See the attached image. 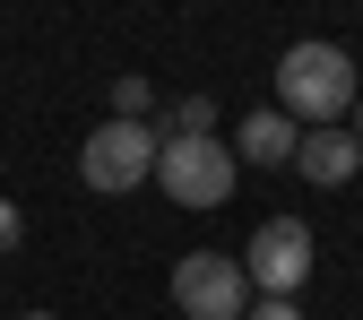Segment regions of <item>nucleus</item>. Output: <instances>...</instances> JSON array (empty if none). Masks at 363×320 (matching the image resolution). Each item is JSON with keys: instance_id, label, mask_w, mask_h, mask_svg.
I'll return each instance as SVG.
<instances>
[{"instance_id": "1", "label": "nucleus", "mask_w": 363, "mask_h": 320, "mask_svg": "<svg viewBox=\"0 0 363 320\" xmlns=\"http://www.w3.org/2000/svg\"><path fill=\"white\" fill-rule=\"evenodd\" d=\"M354 53L346 43H320V35H303V43H286L277 53V113L286 121H303V130H337L346 113H354Z\"/></svg>"}, {"instance_id": "2", "label": "nucleus", "mask_w": 363, "mask_h": 320, "mask_svg": "<svg viewBox=\"0 0 363 320\" xmlns=\"http://www.w3.org/2000/svg\"><path fill=\"white\" fill-rule=\"evenodd\" d=\"M78 182L86 191H139V182H156V121H96L86 130V148H78Z\"/></svg>"}, {"instance_id": "3", "label": "nucleus", "mask_w": 363, "mask_h": 320, "mask_svg": "<svg viewBox=\"0 0 363 320\" xmlns=\"http://www.w3.org/2000/svg\"><path fill=\"white\" fill-rule=\"evenodd\" d=\"M234 148L225 139H164L156 148V182H164V199L173 208H225L234 199Z\"/></svg>"}, {"instance_id": "4", "label": "nucleus", "mask_w": 363, "mask_h": 320, "mask_svg": "<svg viewBox=\"0 0 363 320\" xmlns=\"http://www.w3.org/2000/svg\"><path fill=\"white\" fill-rule=\"evenodd\" d=\"M311 268H320V251H311V225H303V216H268L259 234H251V251H242V277H251L268 303H294V294L311 286Z\"/></svg>"}, {"instance_id": "5", "label": "nucleus", "mask_w": 363, "mask_h": 320, "mask_svg": "<svg viewBox=\"0 0 363 320\" xmlns=\"http://www.w3.org/2000/svg\"><path fill=\"white\" fill-rule=\"evenodd\" d=\"M173 311L182 320H242L251 311V277L234 251H182L173 260Z\"/></svg>"}, {"instance_id": "6", "label": "nucleus", "mask_w": 363, "mask_h": 320, "mask_svg": "<svg viewBox=\"0 0 363 320\" xmlns=\"http://www.w3.org/2000/svg\"><path fill=\"white\" fill-rule=\"evenodd\" d=\"M294 173L311 182V191H346V182L363 173V139H354V130H303Z\"/></svg>"}, {"instance_id": "7", "label": "nucleus", "mask_w": 363, "mask_h": 320, "mask_svg": "<svg viewBox=\"0 0 363 320\" xmlns=\"http://www.w3.org/2000/svg\"><path fill=\"white\" fill-rule=\"evenodd\" d=\"M294 148H303V121H286V113H251L242 139H234V165H242V156H251V165H294Z\"/></svg>"}, {"instance_id": "8", "label": "nucleus", "mask_w": 363, "mask_h": 320, "mask_svg": "<svg viewBox=\"0 0 363 320\" xmlns=\"http://www.w3.org/2000/svg\"><path fill=\"white\" fill-rule=\"evenodd\" d=\"M164 139H216V104L208 96H182V104H164V121H156V148Z\"/></svg>"}, {"instance_id": "9", "label": "nucleus", "mask_w": 363, "mask_h": 320, "mask_svg": "<svg viewBox=\"0 0 363 320\" xmlns=\"http://www.w3.org/2000/svg\"><path fill=\"white\" fill-rule=\"evenodd\" d=\"M156 113V87L139 78V70H130V78H113V121H147Z\"/></svg>"}, {"instance_id": "10", "label": "nucleus", "mask_w": 363, "mask_h": 320, "mask_svg": "<svg viewBox=\"0 0 363 320\" xmlns=\"http://www.w3.org/2000/svg\"><path fill=\"white\" fill-rule=\"evenodd\" d=\"M18 243H26V216H18L9 199H0V251H18Z\"/></svg>"}, {"instance_id": "11", "label": "nucleus", "mask_w": 363, "mask_h": 320, "mask_svg": "<svg viewBox=\"0 0 363 320\" xmlns=\"http://www.w3.org/2000/svg\"><path fill=\"white\" fill-rule=\"evenodd\" d=\"M242 320H303V303H268V294H259V303H251Z\"/></svg>"}, {"instance_id": "12", "label": "nucleus", "mask_w": 363, "mask_h": 320, "mask_svg": "<svg viewBox=\"0 0 363 320\" xmlns=\"http://www.w3.org/2000/svg\"><path fill=\"white\" fill-rule=\"evenodd\" d=\"M346 121H354V139H363V96H354V113H346Z\"/></svg>"}, {"instance_id": "13", "label": "nucleus", "mask_w": 363, "mask_h": 320, "mask_svg": "<svg viewBox=\"0 0 363 320\" xmlns=\"http://www.w3.org/2000/svg\"><path fill=\"white\" fill-rule=\"evenodd\" d=\"M26 320H52V311H26Z\"/></svg>"}]
</instances>
